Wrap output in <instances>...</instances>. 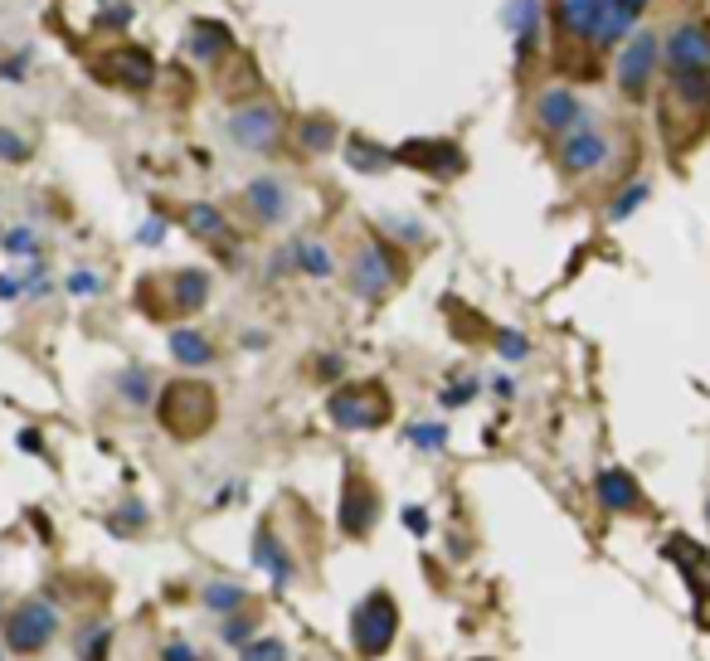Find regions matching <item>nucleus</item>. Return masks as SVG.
Masks as SVG:
<instances>
[{
    "mask_svg": "<svg viewBox=\"0 0 710 661\" xmlns=\"http://www.w3.org/2000/svg\"><path fill=\"white\" fill-rule=\"evenodd\" d=\"M614 88L623 103H647L662 83V30L657 24H638L618 49H614Z\"/></svg>",
    "mask_w": 710,
    "mask_h": 661,
    "instance_id": "nucleus-1",
    "label": "nucleus"
},
{
    "mask_svg": "<svg viewBox=\"0 0 710 661\" xmlns=\"http://www.w3.org/2000/svg\"><path fill=\"white\" fill-rule=\"evenodd\" d=\"M156 419L180 443L186 438H205L219 419V399L205 379H170V385H161V395H156Z\"/></svg>",
    "mask_w": 710,
    "mask_h": 661,
    "instance_id": "nucleus-2",
    "label": "nucleus"
},
{
    "mask_svg": "<svg viewBox=\"0 0 710 661\" xmlns=\"http://www.w3.org/2000/svg\"><path fill=\"white\" fill-rule=\"evenodd\" d=\"M614 156H618L614 132L598 122V113L555 141V166L565 180H589V176H598V170L614 166Z\"/></svg>",
    "mask_w": 710,
    "mask_h": 661,
    "instance_id": "nucleus-3",
    "label": "nucleus"
},
{
    "mask_svg": "<svg viewBox=\"0 0 710 661\" xmlns=\"http://www.w3.org/2000/svg\"><path fill=\"white\" fill-rule=\"evenodd\" d=\"M395 638H399V604L385 589L365 594L361 604L351 608V647L365 661H375L395 647Z\"/></svg>",
    "mask_w": 710,
    "mask_h": 661,
    "instance_id": "nucleus-4",
    "label": "nucleus"
},
{
    "mask_svg": "<svg viewBox=\"0 0 710 661\" xmlns=\"http://www.w3.org/2000/svg\"><path fill=\"white\" fill-rule=\"evenodd\" d=\"M710 69V15L706 10H681L662 24V73Z\"/></svg>",
    "mask_w": 710,
    "mask_h": 661,
    "instance_id": "nucleus-5",
    "label": "nucleus"
},
{
    "mask_svg": "<svg viewBox=\"0 0 710 661\" xmlns=\"http://www.w3.org/2000/svg\"><path fill=\"white\" fill-rule=\"evenodd\" d=\"M225 132L234 146H243V151H273V146L283 141L288 122H283V113H278V103H268V97H243V103L229 107Z\"/></svg>",
    "mask_w": 710,
    "mask_h": 661,
    "instance_id": "nucleus-6",
    "label": "nucleus"
},
{
    "mask_svg": "<svg viewBox=\"0 0 710 661\" xmlns=\"http://www.w3.org/2000/svg\"><path fill=\"white\" fill-rule=\"evenodd\" d=\"M389 395L385 385H341L332 399H326V413H332L336 428H351V433H370V428L389 423Z\"/></svg>",
    "mask_w": 710,
    "mask_h": 661,
    "instance_id": "nucleus-7",
    "label": "nucleus"
},
{
    "mask_svg": "<svg viewBox=\"0 0 710 661\" xmlns=\"http://www.w3.org/2000/svg\"><path fill=\"white\" fill-rule=\"evenodd\" d=\"M395 283H399V263H395V253H389V243L365 239L346 263V287L361 302H379Z\"/></svg>",
    "mask_w": 710,
    "mask_h": 661,
    "instance_id": "nucleus-8",
    "label": "nucleus"
},
{
    "mask_svg": "<svg viewBox=\"0 0 710 661\" xmlns=\"http://www.w3.org/2000/svg\"><path fill=\"white\" fill-rule=\"evenodd\" d=\"M97 83L107 88H127V93H146L156 83V54L142 44H113L93 59Z\"/></svg>",
    "mask_w": 710,
    "mask_h": 661,
    "instance_id": "nucleus-9",
    "label": "nucleus"
},
{
    "mask_svg": "<svg viewBox=\"0 0 710 661\" xmlns=\"http://www.w3.org/2000/svg\"><path fill=\"white\" fill-rule=\"evenodd\" d=\"M594 117V107L584 103L580 93L570 88V83H545L541 93L531 97V122H535V132H545V137H565V132H574L580 122H589Z\"/></svg>",
    "mask_w": 710,
    "mask_h": 661,
    "instance_id": "nucleus-10",
    "label": "nucleus"
},
{
    "mask_svg": "<svg viewBox=\"0 0 710 661\" xmlns=\"http://www.w3.org/2000/svg\"><path fill=\"white\" fill-rule=\"evenodd\" d=\"M0 628H6V647L15 657H40L44 647L59 638V613L44 604V598H24Z\"/></svg>",
    "mask_w": 710,
    "mask_h": 661,
    "instance_id": "nucleus-11",
    "label": "nucleus"
},
{
    "mask_svg": "<svg viewBox=\"0 0 710 661\" xmlns=\"http://www.w3.org/2000/svg\"><path fill=\"white\" fill-rule=\"evenodd\" d=\"M395 161L424 170V176H434V180H458L462 170H468V151L448 137H414L395 151Z\"/></svg>",
    "mask_w": 710,
    "mask_h": 661,
    "instance_id": "nucleus-12",
    "label": "nucleus"
},
{
    "mask_svg": "<svg viewBox=\"0 0 710 661\" xmlns=\"http://www.w3.org/2000/svg\"><path fill=\"white\" fill-rule=\"evenodd\" d=\"M375 521H379L375 482L361 468H346V476H341V531H346L351 541H365V535L375 531Z\"/></svg>",
    "mask_w": 710,
    "mask_h": 661,
    "instance_id": "nucleus-13",
    "label": "nucleus"
},
{
    "mask_svg": "<svg viewBox=\"0 0 710 661\" xmlns=\"http://www.w3.org/2000/svg\"><path fill=\"white\" fill-rule=\"evenodd\" d=\"M598 10H604V0H545L550 30H555L560 44H584V49H589Z\"/></svg>",
    "mask_w": 710,
    "mask_h": 661,
    "instance_id": "nucleus-14",
    "label": "nucleus"
},
{
    "mask_svg": "<svg viewBox=\"0 0 710 661\" xmlns=\"http://www.w3.org/2000/svg\"><path fill=\"white\" fill-rule=\"evenodd\" d=\"M662 93H667V103L681 107L687 117H710V69L662 73Z\"/></svg>",
    "mask_w": 710,
    "mask_h": 661,
    "instance_id": "nucleus-15",
    "label": "nucleus"
},
{
    "mask_svg": "<svg viewBox=\"0 0 710 661\" xmlns=\"http://www.w3.org/2000/svg\"><path fill=\"white\" fill-rule=\"evenodd\" d=\"M186 54L195 59V64L215 69L219 59L234 54V30H229L225 20H190V30H186Z\"/></svg>",
    "mask_w": 710,
    "mask_h": 661,
    "instance_id": "nucleus-16",
    "label": "nucleus"
},
{
    "mask_svg": "<svg viewBox=\"0 0 710 661\" xmlns=\"http://www.w3.org/2000/svg\"><path fill=\"white\" fill-rule=\"evenodd\" d=\"M243 204H249V214L259 219V224H283L292 214V190L278 176H259L243 186Z\"/></svg>",
    "mask_w": 710,
    "mask_h": 661,
    "instance_id": "nucleus-17",
    "label": "nucleus"
},
{
    "mask_svg": "<svg viewBox=\"0 0 710 661\" xmlns=\"http://www.w3.org/2000/svg\"><path fill=\"white\" fill-rule=\"evenodd\" d=\"M205 302H210V273L205 267H176V273L166 277V316L180 312H205Z\"/></svg>",
    "mask_w": 710,
    "mask_h": 661,
    "instance_id": "nucleus-18",
    "label": "nucleus"
},
{
    "mask_svg": "<svg viewBox=\"0 0 710 661\" xmlns=\"http://www.w3.org/2000/svg\"><path fill=\"white\" fill-rule=\"evenodd\" d=\"M594 496L604 511H618V516H628V511H643V486L633 482L623 468H604L594 476Z\"/></svg>",
    "mask_w": 710,
    "mask_h": 661,
    "instance_id": "nucleus-19",
    "label": "nucleus"
},
{
    "mask_svg": "<svg viewBox=\"0 0 710 661\" xmlns=\"http://www.w3.org/2000/svg\"><path fill=\"white\" fill-rule=\"evenodd\" d=\"M638 24H643V20L633 15V10L614 6V0H604V10H598V24H594V34H589V49H594V54H614V49L628 40Z\"/></svg>",
    "mask_w": 710,
    "mask_h": 661,
    "instance_id": "nucleus-20",
    "label": "nucleus"
},
{
    "mask_svg": "<svg viewBox=\"0 0 710 661\" xmlns=\"http://www.w3.org/2000/svg\"><path fill=\"white\" fill-rule=\"evenodd\" d=\"M166 350H170V360H176V365H190V370H205V365L219 360L215 340L205 336V330H195V326H176V330H170V336H166Z\"/></svg>",
    "mask_w": 710,
    "mask_h": 661,
    "instance_id": "nucleus-21",
    "label": "nucleus"
},
{
    "mask_svg": "<svg viewBox=\"0 0 710 661\" xmlns=\"http://www.w3.org/2000/svg\"><path fill=\"white\" fill-rule=\"evenodd\" d=\"M113 395L127 403V409H152L161 389H156V375L146 370V365H127V370L113 375Z\"/></svg>",
    "mask_w": 710,
    "mask_h": 661,
    "instance_id": "nucleus-22",
    "label": "nucleus"
},
{
    "mask_svg": "<svg viewBox=\"0 0 710 661\" xmlns=\"http://www.w3.org/2000/svg\"><path fill=\"white\" fill-rule=\"evenodd\" d=\"M288 259L297 263V273H307V277H332V273H336V263H332V253H326V243L312 239V234L292 239Z\"/></svg>",
    "mask_w": 710,
    "mask_h": 661,
    "instance_id": "nucleus-23",
    "label": "nucleus"
},
{
    "mask_svg": "<svg viewBox=\"0 0 710 661\" xmlns=\"http://www.w3.org/2000/svg\"><path fill=\"white\" fill-rule=\"evenodd\" d=\"M253 565L268 569V579H273L278 589L292 579V559L283 555V541H278L273 531H259V541H253Z\"/></svg>",
    "mask_w": 710,
    "mask_h": 661,
    "instance_id": "nucleus-24",
    "label": "nucleus"
},
{
    "mask_svg": "<svg viewBox=\"0 0 710 661\" xmlns=\"http://www.w3.org/2000/svg\"><path fill=\"white\" fill-rule=\"evenodd\" d=\"M297 146L307 156H326V151H336L341 146V127L332 117H302L297 122Z\"/></svg>",
    "mask_w": 710,
    "mask_h": 661,
    "instance_id": "nucleus-25",
    "label": "nucleus"
},
{
    "mask_svg": "<svg viewBox=\"0 0 710 661\" xmlns=\"http://www.w3.org/2000/svg\"><path fill=\"white\" fill-rule=\"evenodd\" d=\"M501 24H507L511 34H541V24H545V0H507L501 6Z\"/></svg>",
    "mask_w": 710,
    "mask_h": 661,
    "instance_id": "nucleus-26",
    "label": "nucleus"
},
{
    "mask_svg": "<svg viewBox=\"0 0 710 661\" xmlns=\"http://www.w3.org/2000/svg\"><path fill=\"white\" fill-rule=\"evenodd\" d=\"M180 224H186L195 239H219V234H225V210L210 204V200H195V204H186Z\"/></svg>",
    "mask_w": 710,
    "mask_h": 661,
    "instance_id": "nucleus-27",
    "label": "nucleus"
},
{
    "mask_svg": "<svg viewBox=\"0 0 710 661\" xmlns=\"http://www.w3.org/2000/svg\"><path fill=\"white\" fill-rule=\"evenodd\" d=\"M346 166L375 176V170L395 166V151H385V146H375V141H365V137H346Z\"/></svg>",
    "mask_w": 710,
    "mask_h": 661,
    "instance_id": "nucleus-28",
    "label": "nucleus"
},
{
    "mask_svg": "<svg viewBox=\"0 0 710 661\" xmlns=\"http://www.w3.org/2000/svg\"><path fill=\"white\" fill-rule=\"evenodd\" d=\"M647 195H652V186H647V180H628V186H618L614 190V200H608V219H614V224H623V219H633L647 204Z\"/></svg>",
    "mask_w": 710,
    "mask_h": 661,
    "instance_id": "nucleus-29",
    "label": "nucleus"
},
{
    "mask_svg": "<svg viewBox=\"0 0 710 661\" xmlns=\"http://www.w3.org/2000/svg\"><path fill=\"white\" fill-rule=\"evenodd\" d=\"M205 608H215V613H239V608H249V594L239 589V584H225V579H215V584H205Z\"/></svg>",
    "mask_w": 710,
    "mask_h": 661,
    "instance_id": "nucleus-30",
    "label": "nucleus"
},
{
    "mask_svg": "<svg viewBox=\"0 0 710 661\" xmlns=\"http://www.w3.org/2000/svg\"><path fill=\"white\" fill-rule=\"evenodd\" d=\"M219 638H225L229 647L253 642V638H259V618H253V613H243V608H239V613H229L225 622H219Z\"/></svg>",
    "mask_w": 710,
    "mask_h": 661,
    "instance_id": "nucleus-31",
    "label": "nucleus"
},
{
    "mask_svg": "<svg viewBox=\"0 0 710 661\" xmlns=\"http://www.w3.org/2000/svg\"><path fill=\"white\" fill-rule=\"evenodd\" d=\"M107 647H113V632H107L103 622H93V628L79 632V657L83 661H107Z\"/></svg>",
    "mask_w": 710,
    "mask_h": 661,
    "instance_id": "nucleus-32",
    "label": "nucleus"
},
{
    "mask_svg": "<svg viewBox=\"0 0 710 661\" xmlns=\"http://www.w3.org/2000/svg\"><path fill=\"white\" fill-rule=\"evenodd\" d=\"M239 661H288V647L278 638H253L239 647Z\"/></svg>",
    "mask_w": 710,
    "mask_h": 661,
    "instance_id": "nucleus-33",
    "label": "nucleus"
},
{
    "mask_svg": "<svg viewBox=\"0 0 710 661\" xmlns=\"http://www.w3.org/2000/svg\"><path fill=\"white\" fill-rule=\"evenodd\" d=\"M409 443L424 448V452H443L448 448V428L443 423H414L409 428Z\"/></svg>",
    "mask_w": 710,
    "mask_h": 661,
    "instance_id": "nucleus-34",
    "label": "nucleus"
},
{
    "mask_svg": "<svg viewBox=\"0 0 710 661\" xmlns=\"http://www.w3.org/2000/svg\"><path fill=\"white\" fill-rule=\"evenodd\" d=\"M0 249L15 253V259H34V253H40V234H34V229H10V234L0 239Z\"/></svg>",
    "mask_w": 710,
    "mask_h": 661,
    "instance_id": "nucleus-35",
    "label": "nucleus"
},
{
    "mask_svg": "<svg viewBox=\"0 0 710 661\" xmlns=\"http://www.w3.org/2000/svg\"><path fill=\"white\" fill-rule=\"evenodd\" d=\"M0 161H10V166H20V161H30V141L20 137V132H10V127H0Z\"/></svg>",
    "mask_w": 710,
    "mask_h": 661,
    "instance_id": "nucleus-36",
    "label": "nucleus"
},
{
    "mask_svg": "<svg viewBox=\"0 0 710 661\" xmlns=\"http://www.w3.org/2000/svg\"><path fill=\"white\" fill-rule=\"evenodd\" d=\"M497 350L507 355V360H525V355H531V340H525L521 330H497Z\"/></svg>",
    "mask_w": 710,
    "mask_h": 661,
    "instance_id": "nucleus-37",
    "label": "nucleus"
},
{
    "mask_svg": "<svg viewBox=\"0 0 710 661\" xmlns=\"http://www.w3.org/2000/svg\"><path fill=\"white\" fill-rule=\"evenodd\" d=\"M142 521H146V506H142V501H127V506H122V511H113V531H117V535L137 531Z\"/></svg>",
    "mask_w": 710,
    "mask_h": 661,
    "instance_id": "nucleus-38",
    "label": "nucleus"
},
{
    "mask_svg": "<svg viewBox=\"0 0 710 661\" xmlns=\"http://www.w3.org/2000/svg\"><path fill=\"white\" fill-rule=\"evenodd\" d=\"M472 399H477V379H472V375L452 379V385L443 389V403H448V409H458V403H472Z\"/></svg>",
    "mask_w": 710,
    "mask_h": 661,
    "instance_id": "nucleus-39",
    "label": "nucleus"
},
{
    "mask_svg": "<svg viewBox=\"0 0 710 661\" xmlns=\"http://www.w3.org/2000/svg\"><path fill=\"white\" fill-rule=\"evenodd\" d=\"M379 229H395V239H404V243H419V239H424V224H419V219H395V214H385V219H379Z\"/></svg>",
    "mask_w": 710,
    "mask_h": 661,
    "instance_id": "nucleus-40",
    "label": "nucleus"
},
{
    "mask_svg": "<svg viewBox=\"0 0 710 661\" xmlns=\"http://www.w3.org/2000/svg\"><path fill=\"white\" fill-rule=\"evenodd\" d=\"M64 287L73 292V297H93V292L103 287V283H97L93 267H79V273H69V283H64Z\"/></svg>",
    "mask_w": 710,
    "mask_h": 661,
    "instance_id": "nucleus-41",
    "label": "nucleus"
},
{
    "mask_svg": "<svg viewBox=\"0 0 710 661\" xmlns=\"http://www.w3.org/2000/svg\"><path fill=\"white\" fill-rule=\"evenodd\" d=\"M161 661H200V652H195L190 642H166V647H161Z\"/></svg>",
    "mask_w": 710,
    "mask_h": 661,
    "instance_id": "nucleus-42",
    "label": "nucleus"
},
{
    "mask_svg": "<svg viewBox=\"0 0 710 661\" xmlns=\"http://www.w3.org/2000/svg\"><path fill=\"white\" fill-rule=\"evenodd\" d=\"M137 239H142V243H161V239H166V219H161V214H156V219H146Z\"/></svg>",
    "mask_w": 710,
    "mask_h": 661,
    "instance_id": "nucleus-43",
    "label": "nucleus"
},
{
    "mask_svg": "<svg viewBox=\"0 0 710 661\" xmlns=\"http://www.w3.org/2000/svg\"><path fill=\"white\" fill-rule=\"evenodd\" d=\"M0 78H6V83H20V78H24V54L6 59V64H0Z\"/></svg>",
    "mask_w": 710,
    "mask_h": 661,
    "instance_id": "nucleus-44",
    "label": "nucleus"
},
{
    "mask_svg": "<svg viewBox=\"0 0 710 661\" xmlns=\"http://www.w3.org/2000/svg\"><path fill=\"white\" fill-rule=\"evenodd\" d=\"M404 525H409L414 535H428V516H424V511H414V506L404 511Z\"/></svg>",
    "mask_w": 710,
    "mask_h": 661,
    "instance_id": "nucleus-45",
    "label": "nucleus"
},
{
    "mask_svg": "<svg viewBox=\"0 0 710 661\" xmlns=\"http://www.w3.org/2000/svg\"><path fill=\"white\" fill-rule=\"evenodd\" d=\"M614 6H623V10H633V15H638V20H643V15H647V10H652V6H657V0H614Z\"/></svg>",
    "mask_w": 710,
    "mask_h": 661,
    "instance_id": "nucleus-46",
    "label": "nucleus"
},
{
    "mask_svg": "<svg viewBox=\"0 0 710 661\" xmlns=\"http://www.w3.org/2000/svg\"><path fill=\"white\" fill-rule=\"evenodd\" d=\"M15 292H20L15 277H0V297H15Z\"/></svg>",
    "mask_w": 710,
    "mask_h": 661,
    "instance_id": "nucleus-47",
    "label": "nucleus"
},
{
    "mask_svg": "<svg viewBox=\"0 0 710 661\" xmlns=\"http://www.w3.org/2000/svg\"><path fill=\"white\" fill-rule=\"evenodd\" d=\"M706 521H710V501H706Z\"/></svg>",
    "mask_w": 710,
    "mask_h": 661,
    "instance_id": "nucleus-48",
    "label": "nucleus"
},
{
    "mask_svg": "<svg viewBox=\"0 0 710 661\" xmlns=\"http://www.w3.org/2000/svg\"><path fill=\"white\" fill-rule=\"evenodd\" d=\"M477 661H487V657H477Z\"/></svg>",
    "mask_w": 710,
    "mask_h": 661,
    "instance_id": "nucleus-49",
    "label": "nucleus"
}]
</instances>
